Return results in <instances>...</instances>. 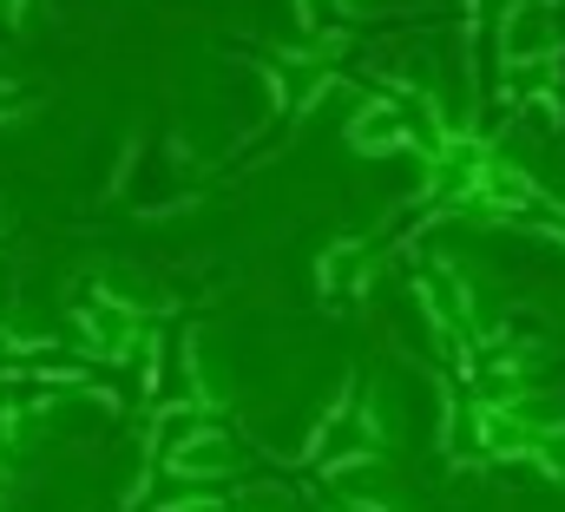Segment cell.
<instances>
[{
	"label": "cell",
	"instance_id": "obj_1",
	"mask_svg": "<svg viewBox=\"0 0 565 512\" xmlns=\"http://www.w3.org/2000/svg\"><path fill=\"white\" fill-rule=\"evenodd\" d=\"M369 512H375V506H369Z\"/></svg>",
	"mask_w": 565,
	"mask_h": 512
}]
</instances>
